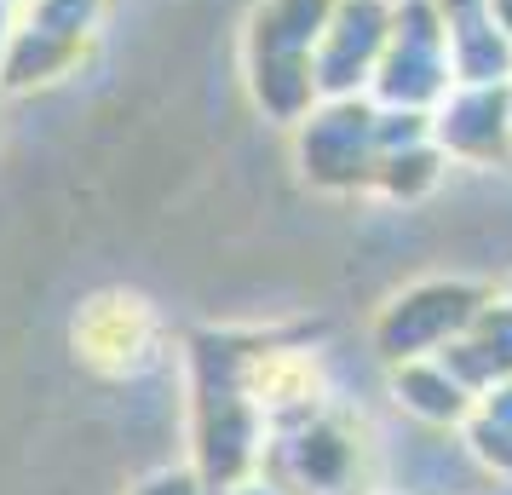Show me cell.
<instances>
[{
	"label": "cell",
	"instance_id": "8fae6325",
	"mask_svg": "<svg viewBox=\"0 0 512 495\" xmlns=\"http://www.w3.org/2000/svg\"><path fill=\"white\" fill-rule=\"evenodd\" d=\"M489 18L501 24V35L512 41V0H489Z\"/></svg>",
	"mask_w": 512,
	"mask_h": 495
},
{
	"label": "cell",
	"instance_id": "5b68a950",
	"mask_svg": "<svg viewBox=\"0 0 512 495\" xmlns=\"http://www.w3.org/2000/svg\"><path fill=\"white\" fill-rule=\"evenodd\" d=\"M432 139L443 156L489 162L512 150V116H507V81H455L432 110Z\"/></svg>",
	"mask_w": 512,
	"mask_h": 495
},
{
	"label": "cell",
	"instance_id": "7c38bea8",
	"mask_svg": "<svg viewBox=\"0 0 512 495\" xmlns=\"http://www.w3.org/2000/svg\"><path fill=\"white\" fill-rule=\"evenodd\" d=\"M507 116H512V81H507Z\"/></svg>",
	"mask_w": 512,
	"mask_h": 495
},
{
	"label": "cell",
	"instance_id": "6da1fadb",
	"mask_svg": "<svg viewBox=\"0 0 512 495\" xmlns=\"http://www.w3.org/2000/svg\"><path fill=\"white\" fill-rule=\"evenodd\" d=\"M334 0H259L248 24V81L265 116L305 121L323 93H317V41L328 29Z\"/></svg>",
	"mask_w": 512,
	"mask_h": 495
},
{
	"label": "cell",
	"instance_id": "7a4b0ae2",
	"mask_svg": "<svg viewBox=\"0 0 512 495\" xmlns=\"http://www.w3.org/2000/svg\"><path fill=\"white\" fill-rule=\"evenodd\" d=\"M455 87L449 70V35L432 0H397L392 47L374 70L369 98L380 110H438V98Z\"/></svg>",
	"mask_w": 512,
	"mask_h": 495
},
{
	"label": "cell",
	"instance_id": "3957f363",
	"mask_svg": "<svg viewBox=\"0 0 512 495\" xmlns=\"http://www.w3.org/2000/svg\"><path fill=\"white\" fill-rule=\"evenodd\" d=\"M300 162L328 190H346L374 179L380 167V104L363 98H323L300 121Z\"/></svg>",
	"mask_w": 512,
	"mask_h": 495
},
{
	"label": "cell",
	"instance_id": "8992f818",
	"mask_svg": "<svg viewBox=\"0 0 512 495\" xmlns=\"http://www.w3.org/2000/svg\"><path fill=\"white\" fill-rule=\"evenodd\" d=\"M478 317V294L472 288H455V283H432V288H415L409 300H397L380 323V346L392 357H415V352H432L443 346L455 329H466Z\"/></svg>",
	"mask_w": 512,
	"mask_h": 495
},
{
	"label": "cell",
	"instance_id": "30bf717a",
	"mask_svg": "<svg viewBox=\"0 0 512 495\" xmlns=\"http://www.w3.org/2000/svg\"><path fill=\"white\" fill-rule=\"evenodd\" d=\"M12 29H18V6L0 0V58H6V47H12Z\"/></svg>",
	"mask_w": 512,
	"mask_h": 495
},
{
	"label": "cell",
	"instance_id": "277c9868",
	"mask_svg": "<svg viewBox=\"0 0 512 495\" xmlns=\"http://www.w3.org/2000/svg\"><path fill=\"white\" fill-rule=\"evenodd\" d=\"M397 0H334L328 29L317 41V93L323 98H363L374 70L392 47Z\"/></svg>",
	"mask_w": 512,
	"mask_h": 495
},
{
	"label": "cell",
	"instance_id": "4fadbf2b",
	"mask_svg": "<svg viewBox=\"0 0 512 495\" xmlns=\"http://www.w3.org/2000/svg\"><path fill=\"white\" fill-rule=\"evenodd\" d=\"M12 6H29V0H12Z\"/></svg>",
	"mask_w": 512,
	"mask_h": 495
},
{
	"label": "cell",
	"instance_id": "52a82bcc",
	"mask_svg": "<svg viewBox=\"0 0 512 495\" xmlns=\"http://www.w3.org/2000/svg\"><path fill=\"white\" fill-rule=\"evenodd\" d=\"M81 52L87 41H75V35H52V29L29 24L24 12H18V29H12V47L0 58V87H12V93H29V87H47L58 75H70L81 64Z\"/></svg>",
	"mask_w": 512,
	"mask_h": 495
},
{
	"label": "cell",
	"instance_id": "ba28073f",
	"mask_svg": "<svg viewBox=\"0 0 512 495\" xmlns=\"http://www.w3.org/2000/svg\"><path fill=\"white\" fill-rule=\"evenodd\" d=\"M29 24L52 29V35H75V41H93L98 18H104V0H29L18 6Z\"/></svg>",
	"mask_w": 512,
	"mask_h": 495
},
{
	"label": "cell",
	"instance_id": "9c48e42d",
	"mask_svg": "<svg viewBox=\"0 0 512 495\" xmlns=\"http://www.w3.org/2000/svg\"><path fill=\"white\" fill-rule=\"evenodd\" d=\"M397 392H420L409 403L426 409V415H461V386L455 380H438L432 369H409V375L397 380Z\"/></svg>",
	"mask_w": 512,
	"mask_h": 495
}]
</instances>
